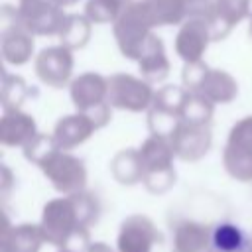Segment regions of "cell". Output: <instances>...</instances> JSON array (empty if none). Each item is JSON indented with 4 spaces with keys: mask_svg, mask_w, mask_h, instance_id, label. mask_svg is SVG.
Listing matches in <instances>:
<instances>
[{
    "mask_svg": "<svg viewBox=\"0 0 252 252\" xmlns=\"http://www.w3.org/2000/svg\"><path fill=\"white\" fill-rule=\"evenodd\" d=\"M98 130L96 124L93 122V118L85 112H75L69 116H63L55 128H53V138L57 142V146L61 150H73L75 146L83 144L85 140H89L93 136V132Z\"/></svg>",
    "mask_w": 252,
    "mask_h": 252,
    "instance_id": "5bb4252c",
    "label": "cell"
},
{
    "mask_svg": "<svg viewBox=\"0 0 252 252\" xmlns=\"http://www.w3.org/2000/svg\"><path fill=\"white\" fill-rule=\"evenodd\" d=\"M55 4H59L61 8H67V6H73V4H77L79 0H53Z\"/></svg>",
    "mask_w": 252,
    "mask_h": 252,
    "instance_id": "d6a6232c",
    "label": "cell"
},
{
    "mask_svg": "<svg viewBox=\"0 0 252 252\" xmlns=\"http://www.w3.org/2000/svg\"><path fill=\"white\" fill-rule=\"evenodd\" d=\"M169 142L175 152V158L183 161H197L211 148V142H213L211 126L179 120L169 136Z\"/></svg>",
    "mask_w": 252,
    "mask_h": 252,
    "instance_id": "9c48e42d",
    "label": "cell"
},
{
    "mask_svg": "<svg viewBox=\"0 0 252 252\" xmlns=\"http://www.w3.org/2000/svg\"><path fill=\"white\" fill-rule=\"evenodd\" d=\"M118 2H120V4H122V6H126V4H130V2H132V0H118Z\"/></svg>",
    "mask_w": 252,
    "mask_h": 252,
    "instance_id": "e575fe53",
    "label": "cell"
},
{
    "mask_svg": "<svg viewBox=\"0 0 252 252\" xmlns=\"http://www.w3.org/2000/svg\"><path fill=\"white\" fill-rule=\"evenodd\" d=\"M187 93H189V91H187L185 87H179V85H165V87H161L159 91H156L152 108L181 118V108H183V102H185Z\"/></svg>",
    "mask_w": 252,
    "mask_h": 252,
    "instance_id": "7402d4cb",
    "label": "cell"
},
{
    "mask_svg": "<svg viewBox=\"0 0 252 252\" xmlns=\"http://www.w3.org/2000/svg\"><path fill=\"white\" fill-rule=\"evenodd\" d=\"M156 26H173L187 20L183 0H148Z\"/></svg>",
    "mask_w": 252,
    "mask_h": 252,
    "instance_id": "cb8c5ba5",
    "label": "cell"
},
{
    "mask_svg": "<svg viewBox=\"0 0 252 252\" xmlns=\"http://www.w3.org/2000/svg\"><path fill=\"white\" fill-rule=\"evenodd\" d=\"M2 173H4V195H6L8 189H10V185H12V173H10L8 167H2Z\"/></svg>",
    "mask_w": 252,
    "mask_h": 252,
    "instance_id": "1f68e13d",
    "label": "cell"
},
{
    "mask_svg": "<svg viewBox=\"0 0 252 252\" xmlns=\"http://www.w3.org/2000/svg\"><path fill=\"white\" fill-rule=\"evenodd\" d=\"M43 242L45 236L39 224L10 226L8 217L4 215L0 232V252H39Z\"/></svg>",
    "mask_w": 252,
    "mask_h": 252,
    "instance_id": "4fadbf2b",
    "label": "cell"
},
{
    "mask_svg": "<svg viewBox=\"0 0 252 252\" xmlns=\"http://www.w3.org/2000/svg\"><path fill=\"white\" fill-rule=\"evenodd\" d=\"M138 152L144 165L142 183L150 193H165L175 181V169H173L175 152L171 148L169 138L152 134L138 148Z\"/></svg>",
    "mask_w": 252,
    "mask_h": 252,
    "instance_id": "3957f363",
    "label": "cell"
},
{
    "mask_svg": "<svg viewBox=\"0 0 252 252\" xmlns=\"http://www.w3.org/2000/svg\"><path fill=\"white\" fill-rule=\"evenodd\" d=\"M45 242L57 248L73 252H87L89 248V224L81 215L75 195H65L45 203L39 222Z\"/></svg>",
    "mask_w": 252,
    "mask_h": 252,
    "instance_id": "6da1fadb",
    "label": "cell"
},
{
    "mask_svg": "<svg viewBox=\"0 0 252 252\" xmlns=\"http://www.w3.org/2000/svg\"><path fill=\"white\" fill-rule=\"evenodd\" d=\"M87 252H114V250L108 244H104V242H91Z\"/></svg>",
    "mask_w": 252,
    "mask_h": 252,
    "instance_id": "4dcf8cb0",
    "label": "cell"
},
{
    "mask_svg": "<svg viewBox=\"0 0 252 252\" xmlns=\"http://www.w3.org/2000/svg\"><path fill=\"white\" fill-rule=\"evenodd\" d=\"M159 242L161 234L156 224L144 215H132L120 224L116 248L118 252H152V248Z\"/></svg>",
    "mask_w": 252,
    "mask_h": 252,
    "instance_id": "30bf717a",
    "label": "cell"
},
{
    "mask_svg": "<svg viewBox=\"0 0 252 252\" xmlns=\"http://www.w3.org/2000/svg\"><path fill=\"white\" fill-rule=\"evenodd\" d=\"M59 252H73V250H67V248H61Z\"/></svg>",
    "mask_w": 252,
    "mask_h": 252,
    "instance_id": "8d00e7d4",
    "label": "cell"
},
{
    "mask_svg": "<svg viewBox=\"0 0 252 252\" xmlns=\"http://www.w3.org/2000/svg\"><path fill=\"white\" fill-rule=\"evenodd\" d=\"M110 171H112L114 179L122 185L140 183L144 179V165L140 159V152L132 150V148L120 150L110 161Z\"/></svg>",
    "mask_w": 252,
    "mask_h": 252,
    "instance_id": "ffe728a7",
    "label": "cell"
},
{
    "mask_svg": "<svg viewBox=\"0 0 252 252\" xmlns=\"http://www.w3.org/2000/svg\"><path fill=\"white\" fill-rule=\"evenodd\" d=\"M152 28H156V20L148 0L126 4L114 22V37L120 53L128 59H138Z\"/></svg>",
    "mask_w": 252,
    "mask_h": 252,
    "instance_id": "7a4b0ae2",
    "label": "cell"
},
{
    "mask_svg": "<svg viewBox=\"0 0 252 252\" xmlns=\"http://www.w3.org/2000/svg\"><path fill=\"white\" fill-rule=\"evenodd\" d=\"M250 242L246 232L234 222H219L211 230V250L215 252H244Z\"/></svg>",
    "mask_w": 252,
    "mask_h": 252,
    "instance_id": "d6986e66",
    "label": "cell"
},
{
    "mask_svg": "<svg viewBox=\"0 0 252 252\" xmlns=\"http://www.w3.org/2000/svg\"><path fill=\"white\" fill-rule=\"evenodd\" d=\"M2 57L6 63L10 65H24L32 59L33 53V35L20 26L18 18H16V10L10 22L4 20V28H2Z\"/></svg>",
    "mask_w": 252,
    "mask_h": 252,
    "instance_id": "7c38bea8",
    "label": "cell"
},
{
    "mask_svg": "<svg viewBox=\"0 0 252 252\" xmlns=\"http://www.w3.org/2000/svg\"><path fill=\"white\" fill-rule=\"evenodd\" d=\"M16 18L32 35H59L67 14L53 0H20Z\"/></svg>",
    "mask_w": 252,
    "mask_h": 252,
    "instance_id": "52a82bcc",
    "label": "cell"
},
{
    "mask_svg": "<svg viewBox=\"0 0 252 252\" xmlns=\"http://www.w3.org/2000/svg\"><path fill=\"white\" fill-rule=\"evenodd\" d=\"M224 148L252 152V116H244L230 128Z\"/></svg>",
    "mask_w": 252,
    "mask_h": 252,
    "instance_id": "f1b7e54d",
    "label": "cell"
},
{
    "mask_svg": "<svg viewBox=\"0 0 252 252\" xmlns=\"http://www.w3.org/2000/svg\"><path fill=\"white\" fill-rule=\"evenodd\" d=\"M191 93H199L205 98H209L215 104H228L230 100L236 98L238 94V85L234 81L232 75H228L226 71L220 69H209L205 73V77L201 79V83L197 85L195 91Z\"/></svg>",
    "mask_w": 252,
    "mask_h": 252,
    "instance_id": "e0dca14e",
    "label": "cell"
},
{
    "mask_svg": "<svg viewBox=\"0 0 252 252\" xmlns=\"http://www.w3.org/2000/svg\"><path fill=\"white\" fill-rule=\"evenodd\" d=\"M37 136L33 116L22 112L20 108H8L4 110V116L0 120V142L2 146H26Z\"/></svg>",
    "mask_w": 252,
    "mask_h": 252,
    "instance_id": "9a60e30c",
    "label": "cell"
},
{
    "mask_svg": "<svg viewBox=\"0 0 252 252\" xmlns=\"http://www.w3.org/2000/svg\"><path fill=\"white\" fill-rule=\"evenodd\" d=\"M122 8L124 6L118 0H89L85 6V16L93 24H114Z\"/></svg>",
    "mask_w": 252,
    "mask_h": 252,
    "instance_id": "4316f807",
    "label": "cell"
},
{
    "mask_svg": "<svg viewBox=\"0 0 252 252\" xmlns=\"http://www.w3.org/2000/svg\"><path fill=\"white\" fill-rule=\"evenodd\" d=\"M156 91L144 77L116 73L108 77V104L118 110L144 112L152 108Z\"/></svg>",
    "mask_w": 252,
    "mask_h": 252,
    "instance_id": "5b68a950",
    "label": "cell"
},
{
    "mask_svg": "<svg viewBox=\"0 0 252 252\" xmlns=\"http://www.w3.org/2000/svg\"><path fill=\"white\" fill-rule=\"evenodd\" d=\"M136 61L140 67V75L148 83H159L169 75V59L165 55V47L154 33H150V37L146 39Z\"/></svg>",
    "mask_w": 252,
    "mask_h": 252,
    "instance_id": "2e32d148",
    "label": "cell"
},
{
    "mask_svg": "<svg viewBox=\"0 0 252 252\" xmlns=\"http://www.w3.org/2000/svg\"><path fill=\"white\" fill-rule=\"evenodd\" d=\"M33 67L43 85L51 89H63L73 75V49L63 43L45 47L37 53Z\"/></svg>",
    "mask_w": 252,
    "mask_h": 252,
    "instance_id": "ba28073f",
    "label": "cell"
},
{
    "mask_svg": "<svg viewBox=\"0 0 252 252\" xmlns=\"http://www.w3.org/2000/svg\"><path fill=\"white\" fill-rule=\"evenodd\" d=\"M250 4L252 0H215V10L219 20L232 30V26L250 16Z\"/></svg>",
    "mask_w": 252,
    "mask_h": 252,
    "instance_id": "484cf974",
    "label": "cell"
},
{
    "mask_svg": "<svg viewBox=\"0 0 252 252\" xmlns=\"http://www.w3.org/2000/svg\"><path fill=\"white\" fill-rule=\"evenodd\" d=\"M213 112H215V102H211L199 93L189 91L181 108V120L193 122V124H209Z\"/></svg>",
    "mask_w": 252,
    "mask_h": 252,
    "instance_id": "603a6c76",
    "label": "cell"
},
{
    "mask_svg": "<svg viewBox=\"0 0 252 252\" xmlns=\"http://www.w3.org/2000/svg\"><path fill=\"white\" fill-rule=\"evenodd\" d=\"M213 41V30L207 20L187 18L175 35V53L185 63L203 61V53Z\"/></svg>",
    "mask_w": 252,
    "mask_h": 252,
    "instance_id": "8fae6325",
    "label": "cell"
},
{
    "mask_svg": "<svg viewBox=\"0 0 252 252\" xmlns=\"http://www.w3.org/2000/svg\"><path fill=\"white\" fill-rule=\"evenodd\" d=\"M207 71H209V67H207L203 61L185 63V67H183V75H181V79H183V87H185L187 91H195L197 85L201 83V79L205 77Z\"/></svg>",
    "mask_w": 252,
    "mask_h": 252,
    "instance_id": "f546056e",
    "label": "cell"
},
{
    "mask_svg": "<svg viewBox=\"0 0 252 252\" xmlns=\"http://www.w3.org/2000/svg\"><path fill=\"white\" fill-rule=\"evenodd\" d=\"M211 252H215V250H211Z\"/></svg>",
    "mask_w": 252,
    "mask_h": 252,
    "instance_id": "74e56055",
    "label": "cell"
},
{
    "mask_svg": "<svg viewBox=\"0 0 252 252\" xmlns=\"http://www.w3.org/2000/svg\"><path fill=\"white\" fill-rule=\"evenodd\" d=\"M244 252H252V242H250V246H248V248H246Z\"/></svg>",
    "mask_w": 252,
    "mask_h": 252,
    "instance_id": "d590c367",
    "label": "cell"
},
{
    "mask_svg": "<svg viewBox=\"0 0 252 252\" xmlns=\"http://www.w3.org/2000/svg\"><path fill=\"white\" fill-rule=\"evenodd\" d=\"M91 20L87 16H79V14H69L65 20V26L59 33V39L63 45L77 49L87 45L89 37H91Z\"/></svg>",
    "mask_w": 252,
    "mask_h": 252,
    "instance_id": "44dd1931",
    "label": "cell"
},
{
    "mask_svg": "<svg viewBox=\"0 0 252 252\" xmlns=\"http://www.w3.org/2000/svg\"><path fill=\"white\" fill-rule=\"evenodd\" d=\"M37 167L45 173L51 185L63 195H73L85 189V183H87L85 163L83 159L69 154L67 150H61V148L55 150Z\"/></svg>",
    "mask_w": 252,
    "mask_h": 252,
    "instance_id": "8992f818",
    "label": "cell"
},
{
    "mask_svg": "<svg viewBox=\"0 0 252 252\" xmlns=\"http://www.w3.org/2000/svg\"><path fill=\"white\" fill-rule=\"evenodd\" d=\"M55 150H59V146H57L53 134L47 136V134H39V132H37V136H35L32 142H28V144L24 146V156H26L28 161L39 165V163H41L45 158H49Z\"/></svg>",
    "mask_w": 252,
    "mask_h": 252,
    "instance_id": "83f0119b",
    "label": "cell"
},
{
    "mask_svg": "<svg viewBox=\"0 0 252 252\" xmlns=\"http://www.w3.org/2000/svg\"><path fill=\"white\" fill-rule=\"evenodd\" d=\"M248 33H250V37H252V14H250V28H248Z\"/></svg>",
    "mask_w": 252,
    "mask_h": 252,
    "instance_id": "836d02e7",
    "label": "cell"
},
{
    "mask_svg": "<svg viewBox=\"0 0 252 252\" xmlns=\"http://www.w3.org/2000/svg\"><path fill=\"white\" fill-rule=\"evenodd\" d=\"M211 230L197 220H179L173 226L171 252H209Z\"/></svg>",
    "mask_w": 252,
    "mask_h": 252,
    "instance_id": "ac0fdd59",
    "label": "cell"
},
{
    "mask_svg": "<svg viewBox=\"0 0 252 252\" xmlns=\"http://www.w3.org/2000/svg\"><path fill=\"white\" fill-rule=\"evenodd\" d=\"M32 94H35V91H32L22 77L8 75V73L4 75V83H2V104H4V110L20 108V104Z\"/></svg>",
    "mask_w": 252,
    "mask_h": 252,
    "instance_id": "d4e9b609",
    "label": "cell"
},
{
    "mask_svg": "<svg viewBox=\"0 0 252 252\" xmlns=\"http://www.w3.org/2000/svg\"><path fill=\"white\" fill-rule=\"evenodd\" d=\"M69 93L75 108L89 114L96 128H102L110 122L112 106L108 104V79L98 73H83L71 81Z\"/></svg>",
    "mask_w": 252,
    "mask_h": 252,
    "instance_id": "277c9868",
    "label": "cell"
}]
</instances>
